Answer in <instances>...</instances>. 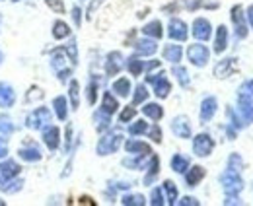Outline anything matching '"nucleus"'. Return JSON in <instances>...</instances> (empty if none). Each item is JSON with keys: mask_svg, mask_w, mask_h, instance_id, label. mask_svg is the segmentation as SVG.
<instances>
[{"mask_svg": "<svg viewBox=\"0 0 253 206\" xmlns=\"http://www.w3.org/2000/svg\"><path fill=\"white\" fill-rule=\"evenodd\" d=\"M121 142H123V132L121 130H111V132H107L99 138L95 150H97L99 156H111L121 148Z\"/></svg>", "mask_w": 253, "mask_h": 206, "instance_id": "nucleus-1", "label": "nucleus"}, {"mask_svg": "<svg viewBox=\"0 0 253 206\" xmlns=\"http://www.w3.org/2000/svg\"><path fill=\"white\" fill-rule=\"evenodd\" d=\"M220 183L226 191L228 197H238L242 191H244V179L240 175V171H232L228 169L226 173L220 175Z\"/></svg>", "mask_w": 253, "mask_h": 206, "instance_id": "nucleus-2", "label": "nucleus"}, {"mask_svg": "<svg viewBox=\"0 0 253 206\" xmlns=\"http://www.w3.org/2000/svg\"><path fill=\"white\" fill-rule=\"evenodd\" d=\"M212 150H214V140L211 138V134L201 132V134H197V136L193 138V154H195V156L207 158V156L212 154Z\"/></svg>", "mask_w": 253, "mask_h": 206, "instance_id": "nucleus-3", "label": "nucleus"}, {"mask_svg": "<svg viewBox=\"0 0 253 206\" xmlns=\"http://www.w3.org/2000/svg\"><path fill=\"white\" fill-rule=\"evenodd\" d=\"M146 82L154 86V93H156V97H160V99L168 97L169 91H171V84H169V80L166 78L164 72H158V74H152V72H150V74L146 76Z\"/></svg>", "mask_w": 253, "mask_h": 206, "instance_id": "nucleus-4", "label": "nucleus"}, {"mask_svg": "<svg viewBox=\"0 0 253 206\" xmlns=\"http://www.w3.org/2000/svg\"><path fill=\"white\" fill-rule=\"evenodd\" d=\"M187 57H189L191 64L203 68V66H207V62L211 59V51L205 45H201V43H193L187 49Z\"/></svg>", "mask_w": 253, "mask_h": 206, "instance_id": "nucleus-5", "label": "nucleus"}, {"mask_svg": "<svg viewBox=\"0 0 253 206\" xmlns=\"http://www.w3.org/2000/svg\"><path fill=\"white\" fill-rule=\"evenodd\" d=\"M47 123H51V111L47 107H37L26 119V124L30 128H43Z\"/></svg>", "mask_w": 253, "mask_h": 206, "instance_id": "nucleus-6", "label": "nucleus"}, {"mask_svg": "<svg viewBox=\"0 0 253 206\" xmlns=\"http://www.w3.org/2000/svg\"><path fill=\"white\" fill-rule=\"evenodd\" d=\"M232 24H234V30L238 37H248V26H246V14H244V8L240 4H236L232 8Z\"/></svg>", "mask_w": 253, "mask_h": 206, "instance_id": "nucleus-7", "label": "nucleus"}, {"mask_svg": "<svg viewBox=\"0 0 253 206\" xmlns=\"http://www.w3.org/2000/svg\"><path fill=\"white\" fill-rule=\"evenodd\" d=\"M168 35H169L171 39H175V41H185L187 35H189L187 24H185L183 20H179V18L169 20V24H168Z\"/></svg>", "mask_w": 253, "mask_h": 206, "instance_id": "nucleus-8", "label": "nucleus"}, {"mask_svg": "<svg viewBox=\"0 0 253 206\" xmlns=\"http://www.w3.org/2000/svg\"><path fill=\"white\" fill-rule=\"evenodd\" d=\"M193 37L195 39H199V41H207V39H211V35H212V26H211V22L207 20V18H197L195 22H193Z\"/></svg>", "mask_w": 253, "mask_h": 206, "instance_id": "nucleus-9", "label": "nucleus"}, {"mask_svg": "<svg viewBox=\"0 0 253 206\" xmlns=\"http://www.w3.org/2000/svg\"><path fill=\"white\" fill-rule=\"evenodd\" d=\"M238 70V60L232 59V57H228V59H222L218 60L216 64H214V76L216 78H228L230 74H234Z\"/></svg>", "mask_w": 253, "mask_h": 206, "instance_id": "nucleus-10", "label": "nucleus"}, {"mask_svg": "<svg viewBox=\"0 0 253 206\" xmlns=\"http://www.w3.org/2000/svg\"><path fill=\"white\" fill-rule=\"evenodd\" d=\"M123 68V57L119 51H111L107 57H105V74L107 76H117Z\"/></svg>", "mask_w": 253, "mask_h": 206, "instance_id": "nucleus-11", "label": "nucleus"}, {"mask_svg": "<svg viewBox=\"0 0 253 206\" xmlns=\"http://www.w3.org/2000/svg\"><path fill=\"white\" fill-rule=\"evenodd\" d=\"M216 109H218V101H216V97H212V95L205 97V99L201 101V111H199L201 123H209L211 119L214 117Z\"/></svg>", "mask_w": 253, "mask_h": 206, "instance_id": "nucleus-12", "label": "nucleus"}, {"mask_svg": "<svg viewBox=\"0 0 253 206\" xmlns=\"http://www.w3.org/2000/svg\"><path fill=\"white\" fill-rule=\"evenodd\" d=\"M238 109H240L242 121L246 124L253 123V95H240L238 97Z\"/></svg>", "mask_w": 253, "mask_h": 206, "instance_id": "nucleus-13", "label": "nucleus"}, {"mask_svg": "<svg viewBox=\"0 0 253 206\" xmlns=\"http://www.w3.org/2000/svg\"><path fill=\"white\" fill-rule=\"evenodd\" d=\"M134 51L138 57H150L158 51V45L152 37H144V39H136L134 41Z\"/></svg>", "mask_w": 253, "mask_h": 206, "instance_id": "nucleus-14", "label": "nucleus"}, {"mask_svg": "<svg viewBox=\"0 0 253 206\" xmlns=\"http://www.w3.org/2000/svg\"><path fill=\"white\" fill-rule=\"evenodd\" d=\"M171 130L177 138H191V124L185 115H179L171 121Z\"/></svg>", "mask_w": 253, "mask_h": 206, "instance_id": "nucleus-15", "label": "nucleus"}, {"mask_svg": "<svg viewBox=\"0 0 253 206\" xmlns=\"http://www.w3.org/2000/svg\"><path fill=\"white\" fill-rule=\"evenodd\" d=\"M43 142H45V146L49 148L51 152H55L59 148V144H61V130H59V126L49 124L43 130Z\"/></svg>", "mask_w": 253, "mask_h": 206, "instance_id": "nucleus-16", "label": "nucleus"}, {"mask_svg": "<svg viewBox=\"0 0 253 206\" xmlns=\"http://www.w3.org/2000/svg\"><path fill=\"white\" fill-rule=\"evenodd\" d=\"M14 103H16V91H14V88L10 84H6V82H0V107L8 109Z\"/></svg>", "mask_w": 253, "mask_h": 206, "instance_id": "nucleus-17", "label": "nucleus"}, {"mask_svg": "<svg viewBox=\"0 0 253 206\" xmlns=\"http://www.w3.org/2000/svg\"><path fill=\"white\" fill-rule=\"evenodd\" d=\"M205 175H207V171H205L203 165H193V167H189L185 171V183H187V187H197L205 179Z\"/></svg>", "mask_w": 253, "mask_h": 206, "instance_id": "nucleus-18", "label": "nucleus"}, {"mask_svg": "<svg viewBox=\"0 0 253 206\" xmlns=\"http://www.w3.org/2000/svg\"><path fill=\"white\" fill-rule=\"evenodd\" d=\"M125 150L128 154H136V156H150L152 154V148L146 142H140V140H126L125 142Z\"/></svg>", "mask_w": 253, "mask_h": 206, "instance_id": "nucleus-19", "label": "nucleus"}, {"mask_svg": "<svg viewBox=\"0 0 253 206\" xmlns=\"http://www.w3.org/2000/svg\"><path fill=\"white\" fill-rule=\"evenodd\" d=\"M228 47V28L226 26H218L216 35H214V53H224Z\"/></svg>", "mask_w": 253, "mask_h": 206, "instance_id": "nucleus-20", "label": "nucleus"}, {"mask_svg": "<svg viewBox=\"0 0 253 206\" xmlns=\"http://www.w3.org/2000/svg\"><path fill=\"white\" fill-rule=\"evenodd\" d=\"M183 57V49H181V45H166L164 47V59L168 60V62H171V64H177L179 60Z\"/></svg>", "mask_w": 253, "mask_h": 206, "instance_id": "nucleus-21", "label": "nucleus"}, {"mask_svg": "<svg viewBox=\"0 0 253 206\" xmlns=\"http://www.w3.org/2000/svg\"><path fill=\"white\" fill-rule=\"evenodd\" d=\"M117 109H119V103H117L115 95H113L111 91H103V97H101V111L113 115Z\"/></svg>", "mask_w": 253, "mask_h": 206, "instance_id": "nucleus-22", "label": "nucleus"}, {"mask_svg": "<svg viewBox=\"0 0 253 206\" xmlns=\"http://www.w3.org/2000/svg\"><path fill=\"white\" fill-rule=\"evenodd\" d=\"M18 156L24 160V162H39L41 160V150L37 146H24L18 150Z\"/></svg>", "mask_w": 253, "mask_h": 206, "instance_id": "nucleus-23", "label": "nucleus"}, {"mask_svg": "<svg viewBox=\"0 0 253 206\" xmlns=\"http://www.w3.org/2000/svg\"><path fill=\"white\" fill-rule=\"evenodd\" d=\"M142 33L146 35V37H152V39H160L162 35H164V28H162V22L158 20H152V22H148L144 28H142Z\"/></svg>", "mask_w": 253, "mask_h": 206, "instance_id": "nucleus-24", "label": "nucleus"}, {"mask_svg": "<svg viewBox=\"0 0 253 206\" xmlns=\"http://www.w3.org/2000/svg\"><path fill=\"white\" fill-rule=\"evenodd\" d=\"M171 169H173L175 173H185V171L189 169V158L183 156V154H175V156L171 158Z\"/></svg>", "mask_w": 253, "mask_h": 206, "instance_id": "nucleus-25", "label": "nucleus"}, {"mask_svg": "<svg viewBox=\"0 0 253 206\" xmlns=\"http://www.w3.org/2000/svg\"><path fill=\"white\" fill-rule=\"evenodd\" d=\"M158 171H160L158 156H152V154H150V164H148V173H146V177H144V185H152L154 179L158 177Z\"/></svg>", "mask_w": 253, "mask_h": 206, "instance_id": "nucleus-26", "label": "nucleus"}, {"mask_svg": "<svg viewBox=\"0 0 253 206\" xmlns=\"http://www.w3.org/2000/svg\"><path fill=\"white\" fill-rule=\"evenodd\" d=\"M53 109H55L57 117L61 119V121H66V117H68V103H66L64 95H59V97L53 99Z\"/></svg>", "mask_w": 253, "mask_h": 206, "instance_id": "nucleus-27", "label": "nucleus"}, {"mask_svg": "<svg viewBox=\"0 0 253 206\" xmlns=\"http://www.w3.org/2000/svg\"><path fill=\"white\" fill-rule=\"evenodd\" d=\"M0 169H2V177H4V181H8V179H12V177H16L20 173V165L16 164V162H12V160H8V162H4L2 165H0ZM2 181V183H4Z\"/></svg>", "mask_w": 253, "mask_h": 206, "instance_id": "nucleus-28", "label": "nucleus"}, {"mask_svg": "<svg viewBox=\"0 0 253 206\" xmlns=\"http://www.w3.org/2000/svg\"><path fill=\"white\" fill-rule=\"evenodd\" d=\"M66 51L64 49H55L53 51V55H51V64H53V68L57 70V72H61L66 68Z\"/></svg>", "mask_w": 253, "mask_h": 206, "instance_id": "nucleus-29", "label": "nucleus"}, {"mask_svg": "<svg viewBox=\"0 0 253 206\" xmlns=\"http://www.w3.org/2000/svg\"><path fill=\"white\" fill-rule=\"evenodd\" d=\"M94 121H95V130H97V132H103V130L109 128V124H111L109 113H105V111H101V109L94 113Z\"/></svg>", "mask_w": 253, "mask_h": 206, "instance_id": "nucleus-30", "label": "nucleus"}, {"mask_svg": "<svg viewBox=\"0 0 253 206\" xmlns=\"http://www.w3.org/2000/svg\"><path fill=\"white\" fill-rule=\"evenodd\" d=\"M142 113L148 119H152V121H160V119L164 117V109H162L160 103H146L142 107Z\"/></svg>", "mask_w": 253, "mask_h": 206, "instance_id": "nucleus-31", "label": "nucleus"}, {"mask_svg": "<svg viewBox=\"0 0 253 206\" xmlns=\"http://www.w3.org/2000/svg\"><path fill=\"white\" fill-rule=\"evenodd\" d=\"M68 97H70V105H72V109L76 111V109L80 107V84H78L76 80H72L70 86H68Z\"/></svg>", "mask_w": 253, "mask_h": 206, "instance_id": "nucleus-32", "label": "nucleus"}, {"mask_svg": "<svg viewBox=\"0 0 253 206\" xmlns=\"http://www.w3.org/2000/svg\"><path fill=\"white\" fill-rule=\"evenodd\" d=\"M164 193H166L168 205H175L177 203V187H175L173 181H169V179L164 181Z\"/></svg>", "mask_w": 253, "mask_h": 206, "instance_id": "nucleus-33", "label": "nucleus"}, {"mask_svg": "<svg viewBox=\"0 0 253 206\" xmlns=\"http://www.w3.org/2000/svg\"><path fill=\"white\" fill-rule=\"evenodd\" d=\"M146 164H148V156H136L134 154V158H125L123 160V165L130 167V169H142Z\"/></svg>", "mask_w": 253, "mask_h": 206, "instance_id": "nucleus-34", "label": "nucleus"}, {"mask_svg": "<svg viewBox=\"0 0 253 206\" xmlns=\"http://www.w3.org/2000/svg\"><path fill=\"white\" fill-rule=\"evenodd\" d=\"M126 68H128V72L132 76H140L142 70H144V60L138 59V55H132L130 59L126 60Z\"/></svg>", "mask_w": 253, "mask_h": 206, "instance_id": "nucleus-35", "label": "nucleus"}, {"mask_svg": "<svg viewBox=\"0 0 253 206\" xmlns=\"http://www.w3.org/2000/svg\"><path fill=\"white\" fill-rule=\"evenodd\" d=\"M113 91L117 95H121V97H126L130 93V80L128 78H117L113 82Z\"/></svg>", "mask_w": 253, "mask_h": 206, "instance_id": "nucleus-36", "label": "nucleus"}, {"mask_svg": "<svg viewBox=\"0 0 253 206\" xmlns=\"http://www.w3.org/2000/svg\"><path fill=\"white\" fill-rule=\"evenodd\" d=\"M173 76L177 78V82H179V86H183V88H189L191 84V78H189V72H187V68H183V66H173Z\"/></svg>", "mask_w": 253, "mask_h": 206, "instance_id": "nucleus-37", "label": "nucleus"}, {"mask_svg": "<svg viewBox=\"0 0 253 206\" xmlns=\"http://www.w3.org/2000/svg\"><path fill=\"white\" fill-rule=\"evenodd\" d=\"M22 185H24V181L12 177V179L4 181V185H0V191H2V193H8V195H14V193H18V191L22 189Z\"/></svg>", "mask_w": 253, "mask_h": 206, "instance_id": "nucleus-38", "label": "nucleus"}, {"mask_svg": "<svg viewBox=\"0 0 253 206\" xmlns=\"http://www.w3.org/2000/svg\"><path fill=\"white\" fill-rule=\"evenodd\" d=\"M68 35H70L68 24H64L63 20H57V22L53 24V37H55V39H66Z\"/></svg>", "mask_w": 253, "mask_h": 206, "instance_id": "nucleus-39", "label": "nucleus"}, {"mask_svg": "<svg viewBox=\"0 0 253 206\" xmlns=\"http://www.w3.org/2000/svg\"><path fill=\"white\" fill-rule=\"evenodd\" d=\"M146 97H148V89L144 84H138L136 89H134V97H132V105H140V103H144L146 101Z\"/></svg>", "mask_w": 253, "mask_h": 206, "instance_id": "nucleus-40", "label": "nucleus"}, {"mask_svg": "<svg viewBox=\"0 0 253 206\" xmlns=\"http://www.w3.org/2000/svg\"><path fill=\"white\" fill-rule=\"evenodd\" d=\"M121 205L142 206V205H146V201H144V197H142V195H125V197L121 199Z\"/></svg>", "mask_w": 253, "mask_h": 206, "instance_id": "nucleus-41", "label": "nucleus"}, {"mask_svg": "<svg viewBox=\"0 0 253 206\" xmlns=\"http://www.w3.org/2000/svg\"><path fill=\"white\" fill-rule=\"evenodd\" d=\"M228 169H232V171H242L244 169V160H242L240 154H230V158H228Z\"/></svg>", "mask_w": 253, "mask_h": 206, "instance_id": "nucleus-42", "label": "nucleus"}, {"mask_svg": "<svg viewBox=\"0 0 253 206\" xmlns=\"http://www.w3.org/2000/svg\"><path fill=\"white\" fill-rule=\"evenodd\" d=\"M86 97H88V103H90V105H94L95 99H97V80H95V78H92V80L88 82Z\"/></svg>", "mask_w": 253, "mask_h": 206, "instance_id": "nucleus-43", "label": "nucleus"}, {"mask_svg": "<svg viewBox=\"0 0 253 206\" xmlns=\"http://www.w3.org/2000/svg\"><path fill=\"white\" fill-rule=\"evenodd\" d=\"M146 130H148V123H146V121H136V123H132V124L128 126V132H130L132 136L144 134Z\"/></svg>", "mask_w": 253, "mask_h": 206, "instance_id": "nucleus-44", "label": "nucleus"}, {"mask_svg": "<svg viewBox=\"0 0 253 206\" xmlns=\"http://www.w3.org/2000/svg\"><path fill=\"white\" fill-rule=\"evenodd\" d=\"M64 51H66V55H68V60L76 66V64H78V49H76V41H70V43L64 47Z\"/></svg>", "mask_w": 253, "mask_h": 206, "instance_id": "nucleus-45", "label": "nucleus"}, {"mask_svg": "<svg viewBox=\"0 0 253 206\" xmlns=\"http://www.w3.org/2000/svg\"><path fill=\"white\" fill-rule=\"evenodd\" d=\"M136 115V109L132 107V105H126L125 109L121 111V115H119V123H128V121H132Z\"/></svg>", "mask_w": 253, "mask_h": 206, "instance_id": "nucleus-46", "label": "nucleus"}, {"mask_svg": "<svg viewBox=\"0 0 253 206\" xmlns=\"http://www.w3.org/2000/svg\"><path fill=\"white\" fill-rule=\"evenodd\" d=\"M164 203H166V199L162 195V189H152V193H150V205L162 206Z\"/></svg>", "mask_w": 253, "mask_h": 206, "instance_id": "nucleus-47", "label": "nucleus"}, {"mask_svg": "<svg viewBox=\"0 0 253 206\" xmlns=\"http://www.w3.org/2000/svg\"><path fill=\"white\" fill-rule=\"evenodd\" d=\"M45 4H47L55 14H64V2L63 0H45Z\"/></svg>", "mask_w": 253, "mask_h": 206, "instance_id": "nucleus-48", "label": "nucleus"}, {"mask_svg": "<svg viewBox=\"0 0 253 206\" xmlns=\"http://www.w3.org/2000/svg\"><path fill=\"white\" fill-rule=\"evenodd\" d=\"M148 136H150L156 144H160V142H162V138H164V136H162V128H160L158 124H152V128L148 130Z\"/></svg>", "mask_w": 253, "mask_h": 206, "instance_id": "nucleus-49", "label": "nucleus"}, {"mask_svg": "<svg viewBox=\"0 0 253 206\" xmlns=\"http://www.w3.org/2000/svg\"><path fill=\"white\" fill-rule=\"evenodd\" d=\"M238 91H240V95H253V78L248 80V82H244Z\"/></svg>", "mask_w": 253, "mask_h": 206, "instance_id": "nucleus-50", "label": "nucleus"}, {"mask_svg": "<svg viewBox=\"0 0 253 206\" xmlns=\"http://www.w3.org/2000/svg\"><path fill=\"white\" fill-rule=\"evenodd\" d=\"M0 130H2L4 134H10V132L14 130V126H12L10 119H0Z\"/></svg>", "mask_w": 253, "mask_h": 206, "instance_id": "nucleus-51", "label": "nucleus"}, {"mask_svg": "<svg viewBox=\"0 0 253 206\" xmlns=\"http://www.w3.org/2000/svg\"><path fill=\"white\" fill-rule=\"evenodd\" d=\"M72 20H74V24L80 28V24H82V10H80L78 6L72 8Z\"/></svg>", "mask_w": 253, "mask_h": 206, "instance_id": "nucleus-52", "label": "nucleus"}, {"mask_svg": "<svg viewBox=\"0 0 253 206\" xmlns=\"http://www.w3.org/2000/svg\"><path fill=\"white\" fill-rule=\"evenodd\" d=\"M175 205H181V206H199V201L193 199V197H183L181 201H177Z\"/></svg>", "mask_w": 253, "mask_h": 206, "instance_id": "nucleus-53", "label": "nucleus"}, {"mask_svg": "<svg viewBox=\"0 0 253 206\" xmlns=\"http://www.w3.org/2000/svg\"><path fill=\"white\" fill-rule=\"evenodd\" d=\"M101 2H103V0H94V2H92V4H90V6H88V12H86V14H88V20H92V18H94V12H95V8H97V6H99V4H101Z\"/></svg>", "mask_w": 253, "mask_h": 206, "instance_id": "nucleus-54", "label": "nucleus"}, {"mask_svg": "<svg viewBox=\"0 0 253 206\" xmlns=\"http://www.w3.org/2000/svg\"><path fill=\"white\" fill-rule=\"evenodd\" d=\"M6 154H8V146H6V142L0 138V158H6Z\"/></svg>", "mask_w": 253, "mask_h": 206, "instance_id": "nucleus-55", "label": "nucleus"}, {"mask_svg": "<svg viewBox=\"0 0 253 206\" xmlns=\"http://www.w3.org/2000/svg\"><path fill=\"white\" fill-rule=\"evenodd\" d=\"M144 68H146V70H154V68H160V60H152V62L144 64Z\"/></svg>", "mask_w": 253, "mask_h": 206, "instance_id": "nucleus-56", "label": "nucleus"}, {"mask_svg": "<svg viewBox=\"0 0 253 206\" xmlns=\"http://www.w3.org/2000/svg\"><path fill=\"white\" fill-rule=\"evenodd\" d=\"M70 136H72V126L66 128V152L70 150Z\"/></svg>", "mask_w": 253, "mask_h": 206, "instance_id": "nucleus-57", "label": "nucleus"}, {"mask_svg": "<svg viewBox=\"0 0 253 206\" xmlns=\"http://www.w3.org/2000/svg\"><path fill=\"white\" fill-rule=\"evenodd\" d=\"M248 20H250V24H252V28H253V4L248 8Z\"/></svg>", "mask_w": 253, "mask_h": 206, "instance_id": "nucleus-58", "label": "nucleus"}, {"mask_svg": "<svg viewBox=\"0 0 253 206\" xmlns=\"http://www.w3.org/2000/svg\"><path fill=\"white\" fill-rule=\"evenodd\" d=\"M2 181H4V177H2V169H0V183H2Z\"/></svg>", "mask_w": 253, "mask_h": 206, "instance_id": "nucleus-59", "label": "nucleus"}, {"mask_svg": "<svg viewBox=\"0 0 253 206\" xmlns=\"http://www.w3.org/2000/svg\"><path fill=\"white\" fill-rule=\"evenodd\" d=\"M2 60H4V55H2V51H0V62H2Z\"/></svg>", "mask_w": 253, "mask_h": 206, "instance_id": "nucleus-60", "label": "nucleus"}, {"mask_svg": "<svg viewBox=\"0 0 253 206\" xmlns=\"http://www.w3.org/2000/svg\"><path fill=\"white\" fill-rule=\"evenodd\" d=\"M0 24H2V14H0Z\"/></svg>", "mask_w": 253, "mask_h": 206, "instance_id": "nucleus-61", "label": "nucleus"}, {"mask_svg": "<svg viewBox=\"0 0 253 206\" xmlns=\"http://www.w3.org/2000/svg\"><path fill=\"white\" fill-rule=\"evenodd\" d=\"M0 206H4V203H2V201H0Z\"/></svg>", "mask_w": 253, "mask_h": 206, "instance_id": "nucleus-62", "label": "nucleus"}, {"mask_svg": "<svg viewBox=\"0 0 253 206\" xmlns=\"http://www.w3.org/2000/svg\"><path fill=\"white\" fill-rule=\"evenodd\" d=\"M12 2H20V0H12Z\"/></svg>", "mask_w": 253, "mask_h": 206, "instance_id": "nucleus-63", "label": "nucleus"}]
</instances>
